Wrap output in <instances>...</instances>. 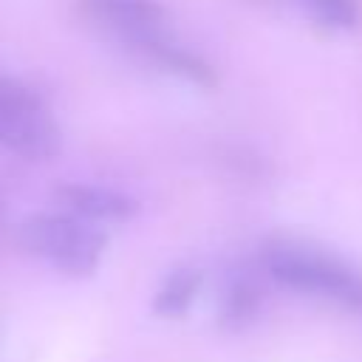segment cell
Segmentation results:
<instances>
[{"label":"cell","instance_id":"9","mask_svg":"<svg viewBox=\"0 0 362 362\" xmlns=\"http://www.w3.org/2000/svg\"><path fill=\"white\" fill-rule=\"evenodd\" d=\"M320 25L325 28H354L359 23V6L356 0H297Z\"/></svg>","mask_w":362,"mask_h":362},{"label":"cell","instance_id":"3","mask_svg":"<svg viewBox=\"0 0 362 362\" xmlns=\"http://www.w3.org/2000/svg\"><path fill=\"white\" fill-rule=\"evenodd\" d=\"M0 150L25 161H51L62 150V130L45 102L23 82L0 74Z\"/></svg>","mask_w":362,"mask_h":362},{"label":"cell","instance_id":"2","mask_svg":"<svg viewBox=\"0 0 362 362\" xmlns=\"http://www.w3.org/2000/svg\"><path fill=\"white\" fill-rule=\"evenodd\" d=\"M263 263L266 272L286 288L334 297L342 305L362 311V277L322 249L280 240L263 252Z\"/></svg>","mask_w":362,"mask_h":362},{"label":"cell","instance_id":"1","mask_svg":"<svg viewBox=\"0 0 362 362\" xmlns=\"http://www.w3.org/2000/svg\"><path fill=\"white\" fill-rule=\"evenodd\" d=\"M20 243L68 277H90L105 255L107 235L74 212H34L20 229Z\"/></svg>","mask_w":362,"mask_h":362},{"label":"cell","instance_id":"4","mask_svg":"<svg viewBox=\"0 0 362 362\" xmlns=\"http://www.w3.org/2000/svg\"><path fill=\"white\" fill-rule=\"evenodd\" d=\"M88 20L122 34L130 42L161 37L167 8L158 0H79Z\"/></svg>","mask_w":362,"mask_h":362},{"label":"cell","instance_id":"7","mask_svg":"<svg viewBox=\"0 0 362 362\" xmlns=\"http://www.w3.org/2000/svg\"><path fill=\"white\" fill-rule=\"evenodd\" d=\"M198 288H201V272L198 269H192V266L173 269L153 294V314H158L164 320L184 317L189 311V305L195 303Z\"/></svg>","mask_w":362,"mask_h":362},{"label":"cell","instance_id":"6","mask_svg":"<svg viewBox=\"0 0 362 362\" xmlns=\"http://www.w3.org/2000/svg\"><path fill=\"white\" fill-rule=\"evenodd\" d=\"M139 48H144L156 62H161L167 71H173L175 76H184L192 85H201V88H215L218 85V76L209 68V62H204L198 54H192L181 45L167 42L164 37H150V40L139 42Z\"/></svg>","mask_w":362,"mask_h":362},{"label":"cell","instance_id":"5","mask_svg":"<svg viewBox=\"0 0 362 362\" xmlns=\"http://www.w3.org/2000/svg\"><path fill=\"white\" fill-rule=\"evenodd\" d=\"M54 195L68 212H74L90 223H124V221L136 218V212H139V201L113 187L65 181L57 187Z\"/></svg>","mask_w":362,"mask_h":362},{"label":"cell","instance_id":"8","mask_svg":"<svg viewBox=\"0 0 362 362\" xmlns=\"http://www.w3.org/2000/svg\"><path fill=\"white\" fill-rule=\"evenodd\" d=\"M260 308V291L249 277H235L226 283L218 305V322L223 328H243L255 320Z\"/></svg>","mask_w":362,"mask_h":362}]
</instances>
